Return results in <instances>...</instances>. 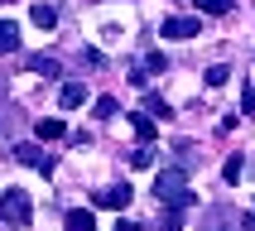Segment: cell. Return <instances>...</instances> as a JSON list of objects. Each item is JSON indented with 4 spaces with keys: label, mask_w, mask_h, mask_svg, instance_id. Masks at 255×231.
<instances>
[{
    "label": "cell",
    "mask_w": 255,
    "mask_h": 231,
    "mask_svg": "<svg viewBox=\"0 0 255 231\" xmlns=\"http://www.w3.org/2000/svg\"><path fill=\"white\" fill-rule=\"evenodd\" d=\"M154 198L164 202V207H173V212H183L188 202H193V193H188V173L183 169H159L154 173Z\"/></svg>",
    "instance_id": "cell-1"
},
{
    "label": "cell",
    "mask_w": 255,
    "mask_h": 231,
    "mask_svg": "<svg viewBox=\"0 0 255 231\" xmlns=\"http://www.w3.org/2000/svg\"><path fill=\"white\" fill-rule=\"evenodd\" d=\"M29 222H34V202H29V193H24V188H5V193H0V227L24 231Z\"/></svg>",
    "instance_id": "cell-2"
},
{
    "label": "cell",
    "mask_w": 255,
    "mask_h": 231,
    "mask_svg": "<svg viewBox=\"0 0 255 231\" xmlns=\"http://www.w3.org/2000/svg\"><path fill=\"white\" fill-rule=\"evenodd\" d=\"M159 39H202V19L198 14H173L159 24Z\"/></svg>",
    "instance_id": "cell-3"
},
{
    "label": "cell",
    "mask_w": 255,
    "mask_h": 231,
    "mask_svg": "<svg viewBox=\"0 0 255 231\" xmlns=\"http://www.w3.org/2000/svg\"><path fill=\"white\" fill-rule=\"evenodd\" d=\"M164 68H169V58L159 53V48H149V53H144L140 63L130 68V82H135V87H149V77H159Z\"/></svg>",
    "instance_id": "cell-4"
},
{
    "label": "cell",
    "mask_w": 255,
    "mask_h": 231,
    "mask_svg": "<svg viewBox=\"0 0 255 231\" xmlns=\"http://www.w3.org/2000/svg\"><path fill=\"white\" fill-rule=\"evenodd\" d=\"M10 154L19 159V164H24V169H39V173H53V154H43V140H39V144H14Z\"/></svg>",
    "instance_id": "cell-5"
},
{
    "label": "cell",
    "mask_w": 255,
    "mask_h": 231,
    "mask_svg": "<svg viewBox=\"0 0 255 231\" xmlns=\"http://www.w3.org/2000/svg\"><path fill=\"white\" fill-rule=\"evenodd\" d=\"M236 227H241V217L231 212V207H207L198 217V231H236Z\"/></svg>",
    "instance_id": "cell-6"
},
{
    "label": "cell",
    "mask_w": 255,
    "mask_h": 231,
    "mask_svg": "<svg viewBox=\"0 0 255 231\" xmlns=\"http://www.w3.org/2000/svg\"><path fill=\"white\" fill-rule=\"evenodd\" d=\"M130 198H135V193H130L126 183H116V188H101L97 193V207H116V212H121V207H130Z\"/></svg>",
    "instance_id": "cell-7"
},
{
    "label": "cell",
    "mask_w": 255,
    "mask_h": 231,
    "mask_svg": "<svg viewBox=\"0 0 255 231\" xmlns=\"http://www.w3.org/2000/svg\"><path fill=\"white\" fill-rule=\"evenodd\" d=\"M82 101H87V87L82 82H63V87H58V106H63V111H77Z\"/></svg>",
    "instance_id": "cell-8"
},
{
    "label": "cell",
    "mask_w": 255,
    "mask_h": 231,
    "mask_svg": "<svg viewBox=\"0 0 255 231\" xmlns=\"http://www.w3.org/2000/svg\"><path fill=\"white\" fill-rule=\"evenodd\" d=\"M34 135H39V140H63L68 125H63L58 116H39V120H34Z\"/></svg>",
    "instance_id": "cell-9"
},
{
    "label": "cell",
    "mask_w": 255,
    "mask_h": 231,
    "mask_svg": "<svg viewBox=\"0 0 255 231\" xmlns=\"http://www.w3.org/2000/svg\"><path fill=\"white\" fill-rule=\"evenodd\" d=\"M29 19H34L39 29H53L58 24V10L48 5V0H34V5H29Z\"/></svg>",
    "instance_id": "cell-10"
},
{
    "label": "cell",
    "mask_w": 255,
    "mask_h": 231,
    "mask_svg": "<svg viewBox=\"0 0 255 231\" xmlns=\"http://www.w3.org/2000/svg\"><path fill=\"white\" fill-rule=\"evenodd\" d=\"M130 125H135V135H140V144H149V140L159 135V120H154V116H144V111H135V116H130Z\"/></svg>",
    "instance_id": "cell-11"
},
{
    "label": "cell",
    "mask_w": 255,
    "mask_h": 231,
    "mask_svg": "<svg viewBox=\"0 0 255 231\" xmlns=\"http://www.w3.org/2000/svg\"><path fill=\"white\" fill-rule=\"evenodd\" d=\"M14 48H19V24L0 19V53H14Z\"/></svg>",
    "instance_id": "cell-12"
},
{
    "label": "cell",
    "mask_w": 255,
    "mask_h": 231,
    "mask_svg": "<svg viewBox=\"0 0 255 231\" xmlns=\"http://www.w3.org/2000/svg\"><path fill=\"white\" fill-rule=\"evenodd\" d=\"M68 231H97V217L87 212V207H72L68 212Z\"/></svg>",
    "instance_id": "cell-13"
},
{
    "label": "cell",
    "mask_w": 255,
    "mask_h": 231,
    "mask_svg": "<svg viewBox=\"0 0 255 231\" xmlns=\"http://www.w3.org/2000/svg\"><path fill=\"white\" fill-rule=\"evenodd\" d=\"M29 68H34V72H43V77H63L58 58H48V53H34V58H29Z\"/></svg>",
    "instance_id": "cell-14"
},
{
    "label": "cell",
    "mask_w": 255,
    "mask_h": 231,
    "mask_svg": "<svg viewBox=\"0 0 255 231\" xmlns=\"http://www.w3.org/2000/svg\"><path fill=\"white\" fill-rule=\"evenodd\" d=\"M144 116H159V120H164V116H173V111H169V101H164V97L144 92Z\"/></svg>",
    "instance_id": "cell-15"
},
{
    "label": "cell",
    "mask_w": 255,
    "mask_h": 231,
    "mask_svg": "<svg viewBox=\"0 0 255 231\" xmlns=\"http://www.w3.org/2000/svg\"><path fill=\"white\" fill-rule=\"evenodd\" d=\"M193 5H198V14H227L236 0H193Z\"/></svg>",
    "instance_id": "cell-16"
},
{
    "label": "cell",
    "mask_w": 255,
    "mask_h": 231,
    "mask_svg": "<svg viewBox=\"0 0 255 231\" xmlns=\"http://www.w3.org/2000/svg\"><path fill=\"white\" fill-rule=\"evenodd\" d=\"M92 111H97V120H111V116L121 111V101H116V97H101L97 106H92Z\"/></svg>",
    "instance_id": "cell-17"
},
{
    "label": "cell",
    "mask_w": 255,
    "mask_h": 231,
    "mask_svg": "<svg viewBox=\"0 0 255 231\" xmlns=\"http://www.w3.org/2000/svg\"><path fill=\"white\" fill-rule=\"evenodd\" d=\"M130 164H135V169H149V164H154V149H149V144L130 149Z\"/></svg>",
    "instance_id": "cell-18"
},
{
    "label": "cell",
    "mask_w": 255,
    "mask_h": 231,
    "mask_svg": "<svg viewBox=\"0 0 255 231\" xmlns=\"http://www.w3.org/2000/svg\"><path fill=\"white\" fill-rule=\"evenodd\" d=\"M227 77H231V68H227V63H217V68H207V77H202V82H207V87H222Z\"/></svg>",
    "instance_id": "cell-19"
},
{
    "label": "cell",
    "mask_w": 255,
    "mask_h": 231,
    "mask_svg": "<svg viewBox=\"0 0 255 231\" xmlns=\"http://www.w3.org/2000/svg\"><path fill=\"white\" fill-rule=\"evenodd\" d=\"M241 173H246V164H241V159H227V169H222V178H227V183H236Z\"/></svg>",
    "instance_id": "cell-20"
},
{
    "label": "cell",
    "mask_w": 255,
    "mask_h": 231,
    "mask_svg": "<svg viewBox=\"0 0 255 231\" xmlns=\"http://www.w3.org/2000/svg\"><path fill=\"white\" fill-rule=\"evenodd\" d=\"M14 125V106H0V130H10Z\"/></svg>",
    "instance_id": "cell-21"
},
{
    "label": "cell",
    "mask_w": 255,
    "mask_h": 231,
    "mask_svg": "<svg viewBox=\"0 0 255 231\" xmlns=\"http://www.w3.org/2000/svg\"><path fill=\"white\" fill-rule=\"evenodd\" d=\"M116 231H140V227H135V222H126V217H121V222H116Z\"/></svg>",
    "instance_id": "cell-22"
},
{
    "label": "cell",
    "mask_w": 255,
    "mask_h": 231,
    "mask_svg": "<svg viewBox=\"0 0 255 231\" xmlns=\"http://www.w3.org/2000/svg\"><path fill=\"white\" fill-rule=\"evenodd\" d=\"M241 227H246V231H255V212H246V217H241Z\"/></svg>",
    "instance_id": "cell-23"
}]
</instances>
